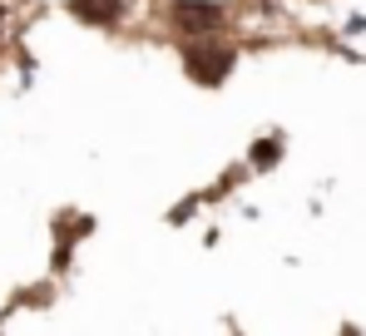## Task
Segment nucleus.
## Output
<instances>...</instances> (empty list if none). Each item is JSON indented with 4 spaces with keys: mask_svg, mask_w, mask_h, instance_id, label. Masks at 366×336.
<instances>
[{
    "mask_svg": "<svg viewBox=\"0 0 366 336\" xmlns=\"http://www.w3.org/2000/svg\"><path fill=\"white\" fill-rule=\"evenodd\" d=\"M169 20L188 30V35H213L218 25H223V10L213 5V0H174L169 5Z\"/></svg>",
    "mask_w": 366,
    "mask_h": 336,
    "instance_id": "1",
    "label": "nucleus"
},
{
    "mask_svg": "<svg viewBox=\"0 0 366 336\" xmlns=\"http://www.w3.org/2000/svg\"><path fill=\"white\" fill-rule=\"evenodd\" d=\"M233 69V50H188V74L203 84H223Z\"/></svg>",
    "mask_w": 366,
    "mask_h": 336,
    "instance_id": "2",
    "label": "nucleus"
},
{
    "mask_svg": "<svg viewBox=\"0 0 366 336\" xmlns=\"http://www.w3.org/2000/svg\"><path fill=\"white\" fill-rule=\"evenodd\" d=\"M69 10H74L84 25H114L119 10H124V0H74Z\"/></svg>",
    "mask_w": 366,
    "mask_h": 336,
    "instance_id": "3",
    "label": "nucleus"
},
{
    "mask_svg": "<svg viewBox=\"0 0 366 336\" xmlns=\"http://www.w3.org/2000/svg\"><path fill=\"white\" fill-rule=\"evenodd\" d=\"M252 164H257V168H272V164H277V144H272V139H262V144L252 149Z\"/></svg>",
    "mask_w": 366,
    "mask_h": 336,
    "instance_id": "4",
    "label": "nucleus"
}]
</instances>
